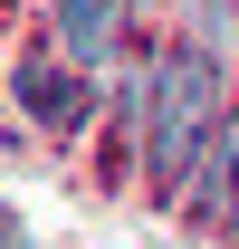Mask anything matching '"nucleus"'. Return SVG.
Wrapping results in <instances>:
<instances>
[{
    "label": "nucleus",
    "instance_id": "nucleus-3",
    "mask_svg": "<svg viewBox=\"0 0 239 249\" xmlns=\"http://www.w3.org/2000/svg\"><path fill=\"white\" fill-rule=\"evenodd\" d=\"M10 96H19L38 124H77V115H86V87L58 77V67H10Z\"/></svg>",
    "mask_w": 239,
    "mask_h": 249
},
{
    "label": "nucleus",
    "instance_id": "nucleus-1",
    "mask_svg": "<svg viewBox=\"0 0 239 249\" xmlns=\"http://www.w3.org/2000/svg\"><path fill=\"white\" fill-rule=\"evenodd\" d=\"M210 124H220V67H210V48H163L153 77H144V163H153V182L191 173Z\"/></svg>",
    "mask_w": 239,
    "mask_h": 249
},
{
    "label": "nucleus",
    "instance_id": "nucleus-4",
    "mask_svg": "<svg viewBox=\"0 0 239 249\" xmlns=\"http://www.w3.org/2000/svg\"><path fill=\"white\" fill-rule=\"evenodd\" d=\"M230 192H239V115H230Z\"/></svg>",
    "mask_w": 239,
    "mask_h": 249
},
{
    "label": "nucleus",
    "instance_id": "nucleus-2",
    "mask_svg": "<svg viewBox=\"0 0 239 249\" xmlns=\"http://www.w3.org/2000/svg\"><path fill=\"white\" fill-rule=\"evenodd\" d=\"M115 19H124V0H58V48L77 67L115 58Z\"/></svg>",
    "mask_w": 239,
    "mask_h": 249
}]
</instances>
